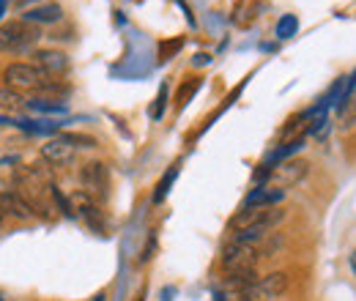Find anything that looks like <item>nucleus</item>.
Here are the masks:
<instances>
[{"instance_id":"4468645a","label":"nucleus","mask_w":356,"mask_h":301,"mask_svg":"<svg viewBox=\"0 0 356 301\" xmlns=\"http://www.w3.org/2000/svg\"><path fill=\"white\" fill-rule=\"evenodd\" d=\"M28 110H36V113H66V104L60 101H52V99H33V101H25Z\"/></svg>"},{"instance_id":"c85d7f7f","label":"nucleus","mask_w":356,"mask_h":301,"mask_svg":"<svg viewBox=\"0 0 356 301\" xmlns=\"http://www.w3.org/2000/svg\"><path fill=\"white\" fill-rule=\"evenodd\" d=\"M137 301H143V299H137Z\"/></svg>"},{"instance_id":"bb28decb","label":"nucleus","mask_w":356,"mask_h":301,"mask_svg":"<svg viewBox=\"0 0 356 301\" xmlns=\"http://www.w3.org/2000/svg\"><path fill=\"white\" fill-rule=\"evenodd\" d=\"M96 301H104V296H96Z\"/></svg>"},{"instance_id":"20e7f679","label":"nucleus","mask_w":356,"mask_h":301,"mask_svg":"<svg viewBox=\"0 0 356 301\" xmlns=\"http://www.w3.org/2000/svg\"><path fill=\"white\" fill-rule=\"evenodd\" d=\"M261 260L258 247H247V244H227L222 252V268L225 274L230 271H247V268H255Z\"/></svg>"},{"instance_id":"7ed1b4c3","label":"nucleus","mask_w":356,"mask_h":301,"mask_svg":"<svg viewBox=\"0 0 356 301\" xmlns=\"http://www.w3.org/2000/svg\"><path fill=\"white\" fill-rule=\"evenodd\" d=\"M49 80V74H44L39 66L33 63H11L3 69V83L14 90H31L39 93V88Z\"/></svg>"},{"instance_id":"4be33fe9","label":"nucleus","mask_w":356,"mask_h":301,"mask_svg":"<svg viewBox=\"0 0 356 301\" xmlns=\"http://www.w3.org/2000/svg\"><path fill=\"white\" fill-rule=\"evenodd\" d=\"M33 3H39V0H14V6H17V8H28V6L33 8Z\"/></svg>"},{"instance_id":"aec40b11","label":"nucleus","mask_w":356,"mask_h":301,"mask_svg":"<svg viewBox=\"0 0 356 301\" xmlns=\"http://www.w3.org/2000/svg\"><path fill=\"white\" fill-rule=\"evenodd\" d=\"M49 192H52V200H55V203L60 206V211H63V214L69 216V219H72V216H77V211H74V209L69 206V200L63 197V192H60L58 186H49Z\"/></svg>"},{"instance_id":"393cba45","label":"nucleus","mask_w":356,"mask_h":301,"mask_svg":"<svg viewBox=\"0 0 356 301\" xmlns=\"http://www.w3.org/2000/svg\"><path fill=\"white\" fill-rule=\"evenodd\" d=\"M351 271L356 274V250H354V255H351Z\"/></svg>"},{"instance_id":"dca6fc26","label":"nucleus","mask_w":356,"mask_h":301,"mask_svg":"<svg viewBox=\"0 0 356 301\" xmlns=\"http://www.w3.org/2000/svg\"><path fill=\"white\" fill-rule=\"evenodd\" d=\"M176 175H178V168H170V170H168V175L159 181V186H156V192H154V203H162V200L168 197V192H170V186H173Z\"/></svg>"},{"instance_id":"0eeeda50","label":"nucleus","mask_w":356,"mask_h":301,"mask_svg":"<svg viewBox=\"0 0 356 301\" xmlns=\"http://www.w3.org/2000/svg\"><path fill=\"white\" fill-rule=\"evenodd\" d=\"M42 156H44V162L55 165V168H66V165L74 162V145H69V143L58 134V137L47 140L44 145H42Z\"/></svg>"},{"instance_id":"9b49d317","label":"nucleus","mask_w":356,"mask_h":301,"mask_svg":"<svg viewBox=\"0 0 356 301\" xmlns=\"http://www.w3.org/2000/svg\"><path fill=\"white\" fill-rule=\"evenodd\" d=\"M282 197H285V189H280V186H258L255 192H250V195H247L244 206H255V209H274L277 203H282Z\"/></svg>"},{"instance_id":"b1692460","label":"nucleus","mask_w":356,"mask_h":301,"mask_svg":"<svg viewBox=\"0 0 356 301\" xmlns=\"http://www.w3.org/2000/svg\"><path fill=\"white\" fill-rule=\"evenodd\" d=\"M6 6H8V0H0V19H3V14H6Z\"/></svg>"},{"instance_id":"9d476101","label":"nucleus","mask_w":356,"mask_h":301,"mask_svg":"<svg viewBox=\"0 0 356 301\" xmlns=\"http://www.w3.org/2000/svg\"><path fill=\"white\" fill-rule=\"evenodd\" d=\"M0 200H3L6 214L14 216V219H31V216H33L31 203L19 195V189H3V192H0Z\"/></svg>"},{"instance_id":"5701e85b","label":"nucleus","mask_w":356,"mask_h":301,"mask_svg":"<svg viewBox=\"0 0 356 301\" xmlns=\"http://www.w3.org/2000/svg\"><path fill=\"white\" fill-rule=\"evenodd\" d=\"M209 60H211L209 55H197V58H195V63H209Z\"/></svg>"},{"instance_id":"cd10ccee","label":"nucleus","mask_w":356,"mask_h":301,"mask_svg":"<svg viewBox=\"0 0 356 301\" xmlns=\"http://www.w3.org/2000/svg\"><path fill=\"white\" fill-rule=\"evenodd\" d=\"M217 301H225V296H217Z\"/></svg>"},{"instance_id":"f3484780","label":"nucleus","mask_w":356,"mask_h":301,"mask_svg":"<svg viewBox=\"0 0 356 301\" xmlns=\"http://www.w3.org/2000/svg\"><path fill=\"white\" fill-rule=\"evenodd\" d=\"M296 28H299V22H296V17H282L280 22H277V36L280 39H288V36H293L296 33Z\"/></svg>"},{"instance_id":"ddd939ff","label":"nucleus","mask_w":356,"mask_h":301,"mask_svg":"<svg viewBox=\"0 0 356 301\" xmlns=\"http://www.w3.org/2000/svg\"><path fill=\"white\" fill-rule=\"evenodd\" d=\"M0 107L3 110H11V113H17V110H22L25 107V101H22V96H19V90H14V88H0Z\"/></svg>"},{"instance_id":"a211bd4d","label":"nucleus","mask_w":356,"mask_h":301,"mask_svg":"<svg viewBox=\"0 0 356 301\" xmlns=\"http://www.w3.org/2000/svg\"><path fill=\"white\" fill-rule=\"evenodd\" d=\"M197 88H200V80H197V77H192L189 83H184L181 90H178V107H184V104L195 96V90H197Z\"/></svg>"},{"instance_id":"423d86ee","label":"nucleus","mask_w":356,"mask_h":301,"mask_svg":"<svg viewBox=\"0 0 356 301\" xmlns=\"http://www.w3.org/2000/svg\"><path fill=\"white\" fill-rule=\"evenodd\" d=\"M80 184L86 186V192H90V195H107V186H110L107 165H102V162H88V165L80 170Z\"/></svg>"},{"instance_id":"f8f14e48","label":"nucleus","mask_w":356,"mask_h":301,"mask_svg":"<svg viewBox=\"0 0 356 301\" xmlns=\"http://www.w3.org/2000/svg\"><path fill=\"white\" fill-rule=\"evenodd\" d=\"M255 279H258L255 268H247V271H230V274L225 277L227 288H236V291H244V288H247V285H252Z\"/></svg>"},{"instance_id":"412c9836","label":"nucleus","mask_w":356,"mask_h":301,"mask_svg":"<svg viewBox=\"0 0 356 301\" xmlns=\"http://www.w3.org/2000/svg\"><path fill=\"white\" fill-rule=\"evenodd\" d=\"M165 101H168V86L159 88V96H156V104H154V110H151V115L154 118H162V113H165Z\"/></svg>"},{"instance_id":"1a4fd4ad","label":"nucleus","mask_w":356,"mask_h":301,"mask_svg":"<svg viewBox=\"0 0 356 301\" xmlns=\"http://www.w3.org/2000/svg\"><path fill=\"white\" fill-rule=\"evenodd\" d=\"M22 19H25V22H31V25H55V22H60V19H63V8H60L58 3L33 6V8H28V11L22 14Z\"/></svg>"},{"instance_id":"f257e3e1","label":"nucleus","mask_w":356,"mask_h":301,"mask_svg":"<svg viewBox=\"0 0 356 301\" xmlns=\"http://www.w3.org/2000/svg\"><path fill=\"white\" fill-rule=\"evenodd\" d=\"M44 33L36 28V25H31V22H25V19H11V22H6V25H0V49H8V52H25V49H31L33 44L39 42Z\"/></svg>"},{"instance_id":"a878e982","label":"nucleus","mask_w":356,"mask_h":301,"mask_svg":"<svg viewBox=\"0 0 356 301\" xmlns=\"http://www.w3.org/2000/svg\"><path fill=\"white\" fill-rule=\"evenodd\" d=\"M6 216H8V214H6V209H3V200H0V222H3Z\"/></svg>"},{"instance_id":"39448f33","label":"nucleus","mask_w":356,"mask_h":301,"mask_svg":"<svg viewBox=\"0 0 356 301\" xmlns=\"http://www.w3.org/2000/svg\"><path fill=\"white\" fill-rule=\"evenodd\" d=\"M310 172V162H305V159H288V162H282V165H277L274 170H271V186H293V184H299L305 175Z\"/></svg>"},{"instance_id":"f03ea898","label":"nucleus","mask_w":356,"mask_h":301,"mask_svg":"<svg viewBox=\"0 0 356 301\" xmlns=\"http://www.w3.org/2000/svg\"><path fill=\"white\" fill-rule=\"evenodd\" d=\"M288 291V274L285 271H271L266 277L255 279L244 291H238V301H274Z\"/></svg>"},{"instance_id":"2eb2a0df","label":"nucleus","mask_w":356,"mask_h":301,"mask_svg":"<svg viewBox=\"0 0 356 301\" xmlns=\"http://www.w3.org/2000/svg\"><path fill=\"white\" fill-rule=\"evenodd\" d=\"M181 47H184V36H176V39H170V42L159 44V63L173 60L178 52H181Z\"/></svg>"},{"instance_id":"6ab92c4d","label":"nucleus","mask_w":356,"mask_h":301,"mask_svg":"<svg viewBox=\"0 0 356 301\" xmlns=\"http://www.w3.org/2000/svg\"><path fill=\"white\" fill-rule=\"evenodd\" d=\"M69 145H74V148H93L96 145V140L88 137V134H60Z\"/></svg>"},{"instance_id":"6e6552de","label":"nucleus","mask_w":356,"mask_h":301,"mask_svg":"<svg viewBox=\"0 0 356 301\" xmlns=\"http://www.w3.org/2000/svg\"><path fill=\"white\" fill-rule=\"evenodd\" d=\"M33 66H39L49 77H55V74H63L69 69V58L60 49H36L33 52Z\"/></svg>"}]
</instances>
